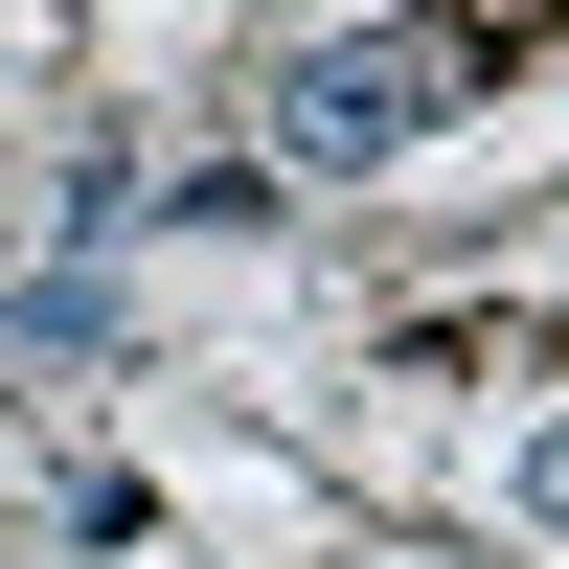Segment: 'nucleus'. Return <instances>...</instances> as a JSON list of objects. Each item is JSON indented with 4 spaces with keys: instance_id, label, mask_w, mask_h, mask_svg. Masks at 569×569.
<instances>
[{
    "instance_id": "nucleus-2",
    "label": "nucleus",
    "mask_w": 569,
    "mask_h": 569,
    "mask_svg": "<svg viewBox=\"0 0 569 569\" xmlns=\"http://www.w3.org/2000/svg\"><path fill=\"white\" fill-rule=\"evenodd\" d=\"M547 501H569V433H547Z\"/></svg>"
},
{
    "instance_id": "nucleus-1",
    "label": "nucleus",
    "mask_w": 569,
    "mask_h": 569,
    "mask_svg": "<svg viewBox=\"0 0 569 569\" xmlns=\"http://www.w3.org/2000/svg\"><path fill=\"white\" fill-rule=\"evenodd\" d=\"M433 91H456V46H297L273 69V160H388Z\"/></svg>"
}]
</instances>
